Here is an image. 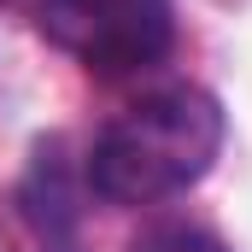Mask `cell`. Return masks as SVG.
Wrapping results in <instances>:
<instances>
[{"mask_svg": "<svg viewBox=\"0 0 252 252\" xmlns=\"http://www.w3.org/2000/svg\"><path fill=\"white\" fill-rule=\"evenodd\" d=\"M223 129V106L205 88H164L106 124L88 153V188L112 205L176 199L217 164Z\"/></svg>", "mask_w": 252, "mask_h": 252, "instance_id": "6da1fadb", "label": "cell"}, {"mask_svg": "<svg viewBox=\"0 0 252 252\" xmlns=\"http://www.w3.org/2000/svg\"><path fill=\"white\" fill-rule=\"evenodd\" d=\"M41 30L100 76L147 70L176 41L170 0H41Z\"/></svg>", "mask_w": 252, "mask_h": 252, "instance_id": "7a4b0ae2", "label": "cell"}, {"mask_svg": "<svg viewBox=\"0 0 252 252\" xmlns=\"http://www.w3.org/2000/svg\"><path fill=\"white\" fill-rule=\"evenodd\" d=\"M129 252H229V247L211 229H199V223H153V229L135 235Z\"/></svg>", "mask_w": 252, "mask_h": 252, "instance_id": "3957f363", "label": "cell"}]
</instances>
